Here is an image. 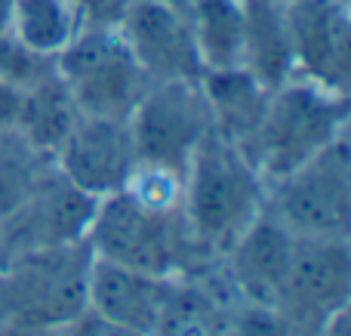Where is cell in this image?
I'll return each mask as SVG.
<instances>
[{
	"mask_svg": "<svg viewBox=\"0 0 351 336\" xmlns=\"http://www.w3.org/2000/svg\"><path fill=\"white\" fill-rule=\"evenodd\" d=\"M268 204V182L241 145L210 133L182 176V213L200 256H222Z\"/></svg>",
	"mask_w": 351,
	"mask_h": 336,
	"instance_id": "1",
	"label": "cell"
},
{
	"mask_svg": "<svg viewBox=\"0 0 351 336\" xmlns=\"http://www.w3.org/2000/svg\"><path fill=\"white\" fill-rule=\"evenodd\" d=\"M342 136H348V93L293 74L271 90L259 123L241 148L271 185Z\"/></svg>",
	"mask_w": 351,
	"mask_h": 336,
	"instance_id": "2",
	"label": "cell"
},
{
	"mask_svg": "<svg viewBox=\"0 0 351 336\" xmlns=\"http://www.w3.org/2000/svg\"><path fill=\"white\" fill-rule=\"evenodd\" d=\"M86 247L96 259L164 278L188 275L191 265L204 259L182 207H158L127 189L96 204Z\"/></svg>",
	"mask_w": 351,
	"mask_h": 336,
	"instance_id": "3",
	"label": "cell"
},
{
	"mask_svg": "<svg viewBox=\"0 0 351 336\" xmlns=\"http://www.w3.org/2000/svg\"><path fill=\"white\" fill-rule=\"evenodd\" d=\"M93 253L86 244L49 247L3 265V309L22 331L71 327L86 315V278Z\"/></svg>",
	"mask_w": 351,
	"mask_h": 336,
	"instance_id": "4",
	"label": "cell"
},
{
	"mask_svg": "<svg viewBox=\"0 0 351 336\" xmlns=\"http://www.w3.org/2000/svg\"><path fill=\"white\" fill-rule=\"evenodd\" d=\"M65 90L80 115L127 121L130 111L148 90L152 77L130 53L117 25L86 22L62 53H56Z\"/></svg>",
	"mask_w": 351,
	"mask_h": 336,
	"instance_id": "5",
	"label": "cell"
},
{
	"mask_svg": "<svg viewBox=\"0 0 351 336\" xmlns=\"http://www.w3.org/2000/svg\"><path fill=\"white\" fill-rule=\"evenodd\" d=\"M268 213L296 238H348L351 145L348 136L268 185Z\"/></svg>",
	"mask_w": 351,
	"mask_h": 336,
	"instance_id": "6",
	"label": "cell"
},
{
	"mask_svg": "<svg viewBox=\"0 0 351 336\" xmlns=\"http://www.w3.org/2000/svg\"><path fill=\"white\" fill-rule=\"evenodd\" d=\"M139 164L185 176L188 160L213 133L210 108L197 80H152L127 117Z\"/></svg>",
	"mask_w": 351,
	"mask_h": 336,
	"instance_id": "7",
	"label": "cell"
},
{
	"mask_svg": "<svg viewBox=\"0 0 351 336\" xmlns=\"http://www.w3.org/2000/svg\"><path fill=\"white\" fill-rule=\"evenodd\" d=\"M351 296L348 238H296L274 312L296 331H327L342 318Z\"/></svg>",
	"mask_w": 351,
	"mask_h": 336,
	"instance_id": "8",
	"label": "cell"
},
{
	"mask_svg": "<svg viewBox=\"0 0 351 336\" xmlns=\"http://www.w3.org/2000/svg\"><path fill=\"white\" fill-rule=\"evenodd\" d=\"M53 164L71 185L102 201L127 189L139 158L127 121L80 115L56 148Z\"/></svg>",
	"mask_w": 351,
	"mask_h": 336,
	"instance_id": "9",
	"label": "cell"
},
{
	"mask_svg": "<svg viewBox=\"0 0 351 336\" xmlns=\"http://www.w3.org/2000/svg\"><path fill=\"white\" fill-rule=\"evenodd\" d=\"M96 204V197L71 185L53 164V170L43 176L25 207L0 232V253L19 256V253L49 250V247L86 244Z\"/></svg>",
	"mask_w": 351,
	"mask_h": 336,
	"instance_id": "10",
	"label": "cell"
},
{
	"mask_svg": "<svg viewBox=\"0 0 351 336\" xmlns=\"http://www.w3.org/2000/svg\"><path fill=\"white\" fill-rule=\"evenodd\" d=\"M293 68L336 93H348L351 16L348 0H284Z\"/></svg>",
	"mask_w": 351,
	"mask_h": 336,
	"instance_id": "11",
	"label": "cell"
},
{
	"mask_svg": "<svg viewBox=\"0 0 351 336\" xmlns=\"http://www.w3.org/2000/svg\"><path fill=\"white\" fill-rule=\"evenodd\" d=\"M114 25L152 80H197L204 74L182 0H133Z\"/></svg>",
	"mask_w": 351,
	"mask_h": 336,
	"instance_id": "12",
	"label": "cell"
},
{
	"mask_svg": "<svg viewBox=\"0 0 351 336\" xmlns=\"http://www.w3.org/2000/svg\"><path fill=\"white\" fill-rule=\"evenodd\" d=\"M179 278L152 275V272L127 269L93 256L90 278H86V312L117 327L158 336Z\"/></svg>",
	"mask_w": 351,
	"mask_h": 336,
	"instance_id": "13",
	"label": "cell"
},
{
	"mask_svg": "<svg viewBox=\"0 0 351 336\" xmlns=\"http://www.w3.org/2000/svg\"><path fill=\"white\" fill-rule=\"evenodd\" d=\"M293 250H296V235L287 232L265 207L259 219L222 253L225 275L231 278V287L247 306L274 309Z\"/></svg>",
	"mask_w": 351,
	"mask_h": 336,
	"instance_id": "14",
	"label": "cell"
},
{
	"mask_svg": "<svg viewBox=\"0 0 351 336\" xmlns=\"http://www.w3.org/2000/svg\"><path fill=\"white\" fill-rule=\"evenodd\" d=\"M200 90H204L206 108H210L213 133L234 145H243L250 139L268 105V96H271V90L259 77H253L247 68L204 71Z\"/></svg>",
	"mask_w": 351,
	"mask_h": 336,
	"instance_id": "15",
	"label": "cell"
},
{
	"mask_svg": "<svg viewBox=\"0 0 351 336\" xmlns=\"http://www.w3.org/2000/svg\"><path fill=\"white\" fill-rule=\"evenodd\" d=\"M200 71L243 68L247 49V10L243 0H182Z\"/></svg>",
	"mask_w": 351,
	"mask_h": 336,
	"instance_id": "16",
	"label": "cell"
},
{
	"mask_svg": "<svg viewBox=\"0 0 351 336\" xmlns=\"http://www.w3.org/2000/svg\"><path fill=\"white\" fill-rule=\"evenodd\" d=\"M243 10H247L243 68L259 77L268 90H274L296 74L284 0H243Z\"/></svg>",
	"mask_w": 351,
	"mask_h": 336,
	"instance_id": "17",
	"label": "cell"
},
{
	"mask_svg": "<svg viewBox=\"0 0 351 336\" xmlns=\"http://www.w3.org/2000/svg\"><path fill=\"white\" fill-rule=\"evenodd\" d=\"M80 117L77 105H74L71 93L65 90L59 71L43 74L22 99V108H19L16 127L10 133H19L22 139H28L34 148L47 152L49 158L56 154V148L62 145V139L68 136V130L74 127V121Z\"/></svg>",
	"mask_w": 351,
	"mask_h": 336,
	"instance_id": "18",
	"label": "cell"
},
{
	"mask_svg": "<svg viewBox=\"0 0 351 336\" xmlns=\"http://www.w3.org/2000/svg\"><path fill=\"white\" fill-rule=\"evenodd\" d=\"M84 25L77 0H12L10 10V34L49 59H56Z\"/></svg>",
	"mask_w": 351,
	"mask_h": 336,
	"instance_id": "19",
	"label": "cell"
},
{
	"mask_svg": "<svg viewBox=\"0 0 351 336\" xmlns=\"http://www.w3.org/2000/svg\"><path fill=\"white\" fill-rule=\"evenodd\" d=\"M49 170L53 158L47 152L34 148L19 133L0 130V232L25 207Z\"/></svg>",
	"mask_w": 351,
	"mask_h": 336,
	"instance_id": "20",
	"label": "cell"
},
{
	"mask_svg": "<svg viewBox=\"0 0 351 336\" xmlns=\"http://www.w3.org/2000/svg\"><path fill=\"white\" fill-rule=\"evenodd\" d=\"M71 336H148V333L130 331V327H117V324H111V321H102L86 312L84 318H77L71 324Z\"/></svg>",
	"mask_w": 351,
	"mask_h": 336,
	"instance_id": "21",
	"label": "cell"
},
{
	"mask_svg": "<svg viewBox=\"0 0 351 336\" xmlns=\"http://www.w3.org/2000/svg\"><path fill=\"white\" fill-rule=\"evenodd\" d=\"M10 10L12 0H0V34H10Z\"/></svg>",
	"mask_w": 351,
	"mask_h": 336,
	"instance_id": "22",
	"label": "cell"
},
{
	"mask_svg": "<svg viewBox=\"0 0 351 336\" xmlns=\"http://www.w3.org/2000/svg\"><path fill=\"white\" fill-rule=\"evenodd\" d=\"M31 336H71V327H47V331H28Z\"/></svg>",
	"mask_w": 351,
	"mask_h": 336,
	"instance_id": "23",
	"label": "cell"
}]
</instances>
